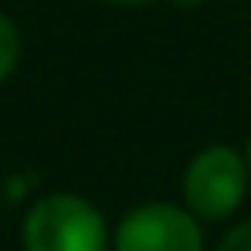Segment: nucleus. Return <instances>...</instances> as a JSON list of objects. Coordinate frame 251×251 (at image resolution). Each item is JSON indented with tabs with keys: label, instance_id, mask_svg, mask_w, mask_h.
<instances>
[{
	"label": "nucleus",
	"instance_id": "1",
	"mask_svg": "<svg viewBox=\"0 0 251 251\" xmlns=\"http://www.w3.org/2000/svg\"><path fill=\"white\" fill-rule=\"evenodd\" d=\"M23 251H111V229L85 196L48 192L23 218Z\"/></svg>",
	"mask_w": 251,
	"mask_h": 251
},
{
	"label": "nucleus",
	"instance_id": "2",
	"mask_svg": "<svg viewBox=\"0 0 251 251\" xmlns=\"http://www.w3.org/2000/svg\"><path fill=\"white\" fill-rule=\"evenodd\" d=\"M248 159L229 144H211L188 159L185 177H181V196L200 222H226L248 200Z\"/></svg>",
	"mask_w": 251,
	"mask_h": 251
},
{
	"label": "nucleus",
	"instance_id": "3",
	"mask_svg": "<svg viewBox=\"0 0 251 251\" xmlns=\"http://www.w3.org/2000/svg\"><path fill=\"white\" fill-rule=\"evenodd\" d=\"M111 251H203V222L188 207L151 200L122 214Z\"/></svg>",
	"mask_w": 251,
	"mask_h": 251
},
{
	"label": "nucleus",
	"instance_id": "4",
	"mask_svg": "<svg viewBox=\"0 0 251 251\" xmlns=\"http://www.w3.org/2000/svg\"><path fill=\"white\" fill-rule=\"evenodd\" d=\"M19 55H23V37H19L15 23H11L4 11H0V85L15 74Z\"/></svg>",
	"mask_w": 251,
	"mask_h": 251
},
{
	"label": "nucleus",
	"instance_id": "5",
	"mask_svg": "<svg viewBox=\"0 0 251 251\" xmlns=\"http://www.w3.org/2000/svg\"><path fill=\"white\" fill-rule=\"evenodd\" d=\"M214 251H251V218L248 222H236L226 236L218 240Z\"/></svg>",
	"mask_w": 251,
	"mask_h": 251
},
{
	"label": "nucleus",
	"instance_id": "6",
	"mask_svg": "<svg viewBox=\"0 0 251 251\" xmlns=\"http://www.w3.org/2000/svg\"><path fill=\"white\" fill-rule=\"evenodd\" d=\"M103 4H122V8H133V4H148V0H103Z\"/></svg>",
	"mask_w": 251,
	"mask_h": 251
},
{
	"label": "nucleus",
	"instance_id": "7",
	"mask_svg": "<svg viewBox=\"0 0 251 251\" xmlns=\"http://www.w3.org/2000/svg\"><path fill=\"white\" fill-rule=\"evenodd\" d=\"M170 4H177V8H200L203 0H170Z\"/></svg>",
	"mask_w": 251,
	"mask_h": 251
},
{
	"label": "nucleus",
	"instance_id": "8",
	"mask_svg": "<svg viewBox=\"0 0 251 251\" xmlns=\"http://www.w3.org/2000/svg\"><path fill=\"white\" fill-rule=\"evenodd\" d=\"M244 159H248V170H251V141H248V155H244Z\"/></svg>",
	"mask_w": 251,
	"mask_h": 251
}]
</instances>
